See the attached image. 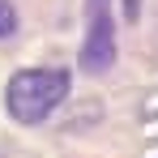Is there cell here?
Listing matches in <instances>:
<instances>
[{
    "label": "cell",
    "mask_w": 158,
    "mask_h": 158,
    "mask_svg": "<svg viewBox=\"0 0 158 158\" xmlns=\"http://www.w3.org/2000/svg\"><path fill=\"white\" fill-rule=\"evenodd\" d=\"M69 94V73L64 69H22L9 77L4 90V107L13 120L22 124H39L43 115H52Z\"/></svg>",
    "instance_id": "obj_1"
},
{
    "label": "cell",
    "mask_w": 158,
    "mask_h": 158,
    "mask_svg": "<svg viewBox=\"0 0 158 158\" xmlns=\"http://www.w3.org/2000/svg\"><path fill=\"white\" fill-rule=\"evenodd\" d=\"M115 60V22H111V0H90V26L81 43V64L90 73H103Z\"/></svg>",
    "instance_id": "obj_2"
},
{
    "label": "cell",
    "mask_w": 158,
    "mask_h": 158,
    "mask_svg": "<svg viewBox=\"0 0 158 158\" xmlns=\"http://www.w3.org/2000/svg\"><path fill=\"white\" fill-rule=\"evenodd\" d=\"M13 26H17V13H13V4H9V0H0V39H4V34H13Z\"/></svg>",
    "instance_id": "obj_3"
}]
</instances>
